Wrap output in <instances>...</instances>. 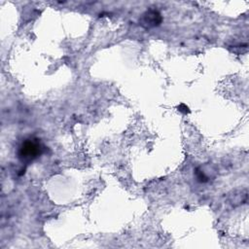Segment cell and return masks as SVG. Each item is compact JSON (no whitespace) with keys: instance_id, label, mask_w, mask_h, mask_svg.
<instances>
[{"instance_id":"obj_1","label":"cell","mask_w":249,"mask_h":249,"mask_svg":"<svg viewBox=\"0 0 249 249\" xmlns=\"http://www.w3.org/2000/svg\"><path fill=\"white\" fill-rule=\"evenodd\" d=\"M43 148L38 139H25L18 149V158L22 162L29 163L42 154Z\"/></svg>"},{"instance_id":"obj_2","label":"cell","mask_w":249,"mask_h":249,"mask_svg":"<svg viewBox=\"0 0 249 249\" xmlns=\"http://www.w3.org/2000/svg\"><path fill=\"white\" fill-rule=\"evenodd\" d=\"M143 21L147 24V26H156L160 23L161 17L159 12L155 10H150L144 14Z\"/></svg>"}]
</instances>
